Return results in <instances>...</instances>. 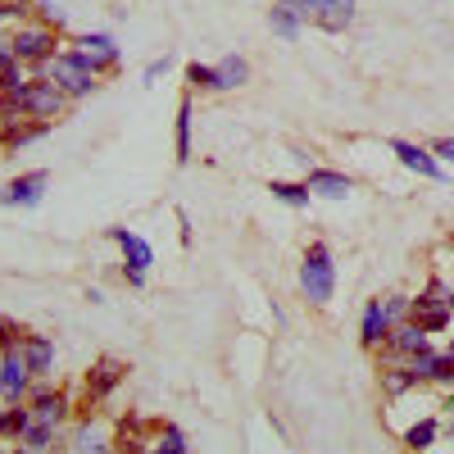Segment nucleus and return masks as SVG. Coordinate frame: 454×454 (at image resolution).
Instances as JSON below:
<instances>
[{"label":"nucleus","mask_w":454,"mask_h":454,"mask_svg":"<svg viewBox=\"0 0 454 454\" xmlns=\"http://www.w3.org/2000/svg\"><path fill=\"white\" fill-rule=\"evenodd\" d=\"M5 100H14L23 109V119H36V123H51V119H59V114L68 109V96L51 78H32L19 91H5Z\"/></svg>","instance_id":"1"},{"label":"nucleus","mask_w":454,"mask_h":454,"mask_svg":"<svg viewBox=\"0 0 454 454\" xmlns=\"http://www.w3.org/2000/svg\"><path fill=\"white\" fill-rule=\"evenodd\" d=\"M46 78H51L68 100H82V96L96 91V78H100V73H96L78 51H64V55H55V59L46 64Z\"/></svg>","instance_id":"2"},{"label":"nucleus","mask_w":454,"mask_h":454,"mask_svg":"<svg viewBox=\"0 0 454 454\" xmlns=\"http://www.w3.org/2000/svg\"><path fill=\"white\" fill-rule=\"evenodd\" d=\"M300 291L309 295V305H327L332 291H336V263H332V250L323 241H314L305 250V263H300Z\"/></svg>","instance_id":"3"},{"label":"nucleus","mask_w":454,"mask_h":454,"mask_svg":"<svg viewBox=\"0 0 454 454\" xmlns=\"http://www.w3.org/2000/svg\"><path fill=\"white\" fill-rule=\"evenodd\" d=\"M300 19H314L323 32H346L355 23V0H286Z\"/></svg>","instance_id":"4"},{"label":"nucleus","mask_w":454,"mask_h":454,"mask_svg":"<svg viewBox=\"0 0 454 454\" xmlns=\"http://www.w3.org/2000/svg\"><path fill=\"white\" fill-rule=\"evenodd\" d=\"M409 314H413V323H419L427 336L445 332V327H450V318H454V309H450V291L432 282L419 300H409Z\"/></svg>","instance_id":"5"},{"label":"nucleus","mask_w":454,"mask_h":454,"mask_svg":"<svg viewBox=\"0 0 454 454\" xmlns=\"http://www.w3.org/2000/svg\"><path fill=\"white\" fill-rule=\"evenodd\" d=\"M109 241L119 246L123 259H128V286H141V282H145V269L155 263V250H150V241L137 237V232H128V227H109Z\"/></svg>","instance_id":"6"},{"label":"nucleus","mask_w":454,"mask_h":454,"mask_svg":"<svg viewBox=\"0 0 454 454\" xmlns=\"http://www.w3.org/2000/svg\"><path fill=\"white\" fill-rule=\"evenodd\" d=\"M10 51L19 64H51L55 59V32L51 27H19Z\"/></svg>","instance_id":"7"},{"label":"nucleus","mask_w":454,"mask_h":454,"mask_svg":"<svg viewBox=\"0 0 454 454\" xmlns=\"http://www.w3.org/2000/svg\"><path fill=\"white\" fill-rule=\"evenodd\" d=\"M27 382H32V368L23 359V350H0V395H5L10 404L27 400Z\"/></svg>","instance_id":"8"},{"label":"nucleus","mask_w":454,"mask_h":454,"mask_svg":"<svg viewBox=\"0 0 454 454\" xmlns=\"http://www.w3.org/2000/svg\"><path fill=\"white\" fill-rule=\"evenodd\" d=\"M46 186H51V177L42 168L23 173V177H14L5 192H0V205H10V209H36V205H42V196H46Z\"/></svg>","instance_id":"9"},{"label":"nucleus","mask_w":454,"mask_h":454,"mask_svg":"<svg viewBox=\"0 0 454 454\" xmlns=\"http://www.w3.org/2000/svg\"><path fill=\"white\" fill-rule=\"evenodd\" d=\"M391 150L400 155V164L404 168H413L419 177H432V182H445V168H441V160L432 155V150H423V145H413V141H391Z\"/></svg>","instance_id":"10"},{"label":"nucleus","mask_w":454,"mask_h":454,"mask_svg":"<svg viewBox=\"0 0 454 454\" xmlns=\"http://www.w3.org/2000/svg\"><path fill=\"white\" fill-rule=\"evenodd\" d=\"M27 409H32V419L36 423H51V427H59L64 419H68V395L64 391H32L27 395Z\"/></svg>","instance_id":"11"},{"label":"nucleus","mask_w":454,"mask_h":454,"mask_svg":"<svg viewBox=\"0 0 454 454\" xmlns=\"http://www.w3.org/2000/svg\"><path fill=\"white\" fill-rule=\"evenodd\" d=\"M123 372H128V368H123L119 359H100V364L91 368V377H87V409L100 404L114 387H119V382H123Z\"/></svg>","instance_id":"12"},{"label":"nucleus","mask_w":454,"mask_h":454,"mask_svg":"<svg viewBox=\"0 0 454 454\" xmlns=\"http://www.w3.org/2000/svg\"><path fill=\"white\" fill-rule=\"evenodd\" d=\"M387 346V355H427L432 346H427V332L419 327V323H400V327H391V336L382 340Z\"/></svg>","instance_id":"13"},{"label":"nucleus","mask_w":454,"mask_h":454,"mask_svg":"<svg viewBox=\"0 0 454 454\" xmlns=\"http://www.w3.org/2000/svg\"><path fill=\"white\" fill-rule=\"evenodd\" d=\"M78 55H82L96 73L119 64V46H114V36H105V32H87L82 42H78Z\"/></svg>","instance_id":"14"},{"label":"nucleus","mask_w":454,"mask_h":454,"mask_svg":"<svg viewBox=\"0 0 454 454\" xmlns=\"http://www.w3.org/2000/svg\"><path fill=\"white\" fill-rule=\"evenodd\" d=\"M305 186L314 196H327V200H346L350 192H355V182L346 177V173H332V168H314L309 177H305Z\"/></svg>","instance_id":"15"},{"label":"nucleus","mask_w":454,"mask_h":454,"mask_svg":"<svg viewBox=\"0 0 454 454\" xmlns=\"http://www.w3.org/2000/svg\"><path fill=\"white\" fill-rule=\"evenodd\" d=\"M391 327H395V318L387 314V305H382V300H372V305L364 309V327H359L364 346H382V340L391 336Z\"/></svg>","instance_id":"16"},{"label":"nucleus","mask_w":454,"mask_h":454,"mask_svg":"<svg viewBox=\"0 0 454 454\" xmlns=\"http://www.w3.org/2000/svg\"><path fill=\"white\" fill-rule=\"evenodd\" d=\"M23 359H27V368H32V377H42V372H51V359H55V346H51V336H23Z\"/></svg>","instance_id":"17"},{"label":"nucleus","mask_w":454,"mask_h":454,"mask_svg":"<svg viewBox=\"0 0 454 454\" xmlns=\"http://www.w3.org/2000/svg\"><path fill=\"white\" fill-rule=\"evenodd\" d=\"M214 78H218V91H232V87H241L250 78V64L241 55H227L223 64H214Z\"/></svg>","instance_id":"18"},{"label":"nucleus","mask_w":454,"mask_h":454,"mask_svg":"<svg viewBox=\"0 0 454 454\" xmlns=\"http://www.w3.org/2000/svg\"><path fill=\"white\" fill-rule=\"evenodd\" d=\"M269 23H273V32L282 36V42H295L300 36V14L286 5V0H278V5L269 10Z\"/></svg>","instance_id":"19"},{"label":"nucleus","mask_w":454,"mask_h":454,"mask_svg":"<svg viewBox=\"0 0 454 454\" xmlns=\"http://www.w3.org/2000/svg\"><path fill=\"white\" fill-rule=\"evenodd\" d=\"M46 128L51 123H36V119H19L5 137H0V145L5 150H19V145H27V141H36V137H46Z\"/></svg>","instance_id":"20"},{"label":"nucleus","mask_w":454,"mask_h":454,"mask_svg":"<svg viewBox=\"0 0 454 454\" xmlns=\"http://www.w3.org/2000/svg\"><path fill=\"white\" fill-rule=\"evenodd\" d=\"M436 432H441V423H436V419H423V423H413V427L404 432V445H409L413 454H423V450H432Z\"/></svg>","instance_id":"21"},{"label":"nucleus","mask_w":454,"mask_h":454,"mask_svg":"<svg viewBox=\"0 0 454 454\" xmlns=\"http://www.w3.org/2000/svg\"><path fill=\"white\" fill-rule=\"evenodd\" d=\"M269 192H273L282 205H295V209H305V205H309V196H314L305 182H269Z\"/></svg>","instance_id":"22"},{"label":"nucleus","mask_w":454,"mask_h":454,"mask_svg":"<svg viewBox=\"0 0 454 454\" xmlns=\"http://www.w3.org/2000/svg\"><path fill=\"white\" fill-rule=\"evenodd\" d=\"M192 160V100L177 105V164Z\"/></svg>","instance_id":"23"},{"label":"nucleus","mask_w":454,"mask_h":454,"mask_svg":"<svg viewBox=\"0 0 454 454\" xmlns=\"http://www.w3.org/2000/svg\"><path fill=\"white\" fill-rule=\"evenodd\" d=\"M32 427V409H5V413H0V436H19L23 441V432Z\"/></svg>","instance_id":"24"},{"label":"nucleus","mask_w":454,"mask_h":454,"mask_svg":"<svg viewBox=\"0 0 454 454\" xmlns=\"http://www.w3.org/2000/svg\"><path fill=\"white\" fill-rule=\"evenodd\" d=\"M27 78H23V73H19V59H14V51L5 46V51H0V91H19Z\"/></svg>","instance_id":"25"},{"label":"nucleus","mask_w":454,"mask_h":454,"mask_svg":"<svg viewBox=\"0 0 454 454\" xmlns=\"http://www.w3.org/2000/svg\"><path fill=\"white\" fill-rule=\"evenodd\" d=\"M155 454H186V436L168 423V427H160V436H155V445H150Z\"/></svg>","instance_id":"26"},{"label":"nucleus","mask_w":454,"mask_h":454,"mask_svg":"<svg viewBox=\"0 0 454 454\" xmlns=\"http://www.w3.org/2000/svg\"><path fill=\"white\" fill-rule=\"evenodd\" d=\"M51 441H55V427H51V423H36V419H32V427L23 432V445H27V450H46Z\"/></svg>","instance_id":"27"},{"label":"nucleus","mask_w":454,"mask_h":454,"mask_svg":"<svg viewBox=\"0 0 454 454\" xmlns=\"http://www.w3.org/2000/svg\"><path fill=\"white\" fill-rule=\"evenodd\" d=\"M427 382H445V387H454V350H450V355H432Z\"/></svg>","instance_id":"28"},{"label":"nucleus","mask_w":454,"mask_h":454,"mask_svg":"<svg viewBox=\"0 0 454 454\" xmlns=\"http://www.w3.org/2000/svg\"><path fill=\"white\" fill-rule=\"evenodd\" d=\"M382 387H387V395H400V391H409V387H419V377H413L409 368H391V372L382 377Z\"/></svg>","instance_id":"29"},{"label":"nucleus","mask_w":454,"mask_h":454,"mask_svg":"<svg viewBox=\"0 0 454 454\" xmlns=\"http://www.w3.org/2000/svg\"><path fill=\"white\" fill-rule=\"evenodd\" d=\"M186 82H192V87H205V91H218V78H214L209 64H186Z\"/></svg>","instance_id":"30"},{"label":"nucleus","mask_w":454,"mask_h":454,"mask_svg":"<svg viewBox=\"0 0 454 454\" xmlns=\"http://www.w3.org/2000/svg\"><path fill=\"white\" fill-rule=\"evenodd\" d=\"M78 454H105V436L96 432V427H82L78 432V445H73Z\"/></svg>","instance_id":"31"},{"label":"nucleus","mask_w":454,"mask_h":454,"mask_svg":"<svg viewBox=\"0 0 454 454\" xmlns=\"http://www.w3.org/2000/svg\"><path fill=\"white\" fill-rule=\"evenodd\" d=\"M14 346H23V332L10 318H0V350H14Z\"/></svg>","instance_id":"32"},{"label":"nucleus","mask_w":454,"mask_h":454,"mask_svg":"<svg viewBox=\"0 0 454 454\" xmlns=\"http://www.w3.org/2000/svg\"><path fill=\"white\" fill-rule=\"evenodd\" d=\"M387 314H391V318H404V314H409V300H404V295H391V300H387Z\"/></svg>","instance_id":"33"},{"label":"nucleus","mask_w":454,"mask_h":454,"mask_svg":"<svg viewBox=\"0 0 454 454\" xmlns=\"http://www.w3.org/2000/svg\"><path fill=\"white\" fill-rule=\"evenodd\" d=\"M432 155H441V160H450V164H454V137H441V141L432 145Z\"/></svg>","instance_id":"34"},{"label":"nucleus","mask_w":454,"mask_h":454,"mask_svg":"<svg viewBox=\"0 0 454 454\" xmlns=\"http://www.w3.org/2000/svg\"><path fill=\"white\" fill-rule=\"evenodd\" d=\"M164 68H168V59H155V64H150V68H145V82H155V78H160V73H164Z\"/></svg>","instance_id":"35"},{"label":"nucleus","mask_w":454,"mask_h":454,"mask_svg":"<svg viewBox=\"0 0 454 454\" xmlns=\"http://www.w3.org/2000/svg\"><path fill=\"white\" fill-rule=\"evenodd\" d=\"M445 432L454 436V400H450V419H445Z\"/></svg>","instance_id":"36"},{"label":"nucleus","mask_w":454,"mask_h":454,"mask_svg":"<svg viewBox=\"0 0 454 454\" xmlns=\"http://www.w3.org/2000/svg\"><path fill=\"white\" fill-rule=\"evenodd\" d=\"M14 454H42V450H27V445H23V450H14Z\"/></svg>","instance_id":"37"},{"label":"nucleus","mask_w":454,"mask_h":454,"mask_svg":"<svg viewBox=\"0 0 454 454\" xmlns=\"http://www.w3.org/2000/svg\"><path fill=\"white\" fill-rule=\"evenodd\" d=\"M450 309H454V291H450Z\"/></svg>","instance_id":"38"},{"label":"nucleus","mask_w":454,"mask_h":454,"mask_svg":"<svg viewBox=\"0 0 454 454\" xmlns=\"http://www.w3.org/2000/svg\"><path fill=\"white\" fill-rule=\"evenodd\" d=\"M450 350H454V346H450Z\"/></svg>","instance_id":"39"}]
</instances>
